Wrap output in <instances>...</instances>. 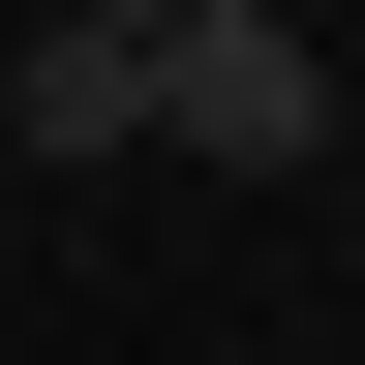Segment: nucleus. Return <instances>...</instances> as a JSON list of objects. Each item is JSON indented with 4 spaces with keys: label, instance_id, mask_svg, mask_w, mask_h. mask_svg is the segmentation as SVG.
Wrapping results in <instances>:
<instances>
[{
    "label": "nucleus",
    "instance_id": "obj_1",
    "mask_svg": "<svg viewBox=\"0 0 365 365\" xmlns=\"http://www.w3.org/2000/svg\"><path fill=\"white\" fill-rule=\"evenodd\" d=\"M153 153H213V182H304V153H335V61H304L274 0H153Z\"/></svg>",
    "mask_w": 365,
    "mask_h": 365
},
{
    "label": "nucleus",
    "instance_id": "obj_2",
    "mask_svg": "<svg viewBox=\"0 0 365 365\" xmlns=\"http://www.w3.org/2000/svg\"><path fill=\"white\" fill-rule=\"evenodd\" d=\"M153 153V0H31L0 31V182H122Z\"/></svg>",
    "mask_w": 365,
    "mask_h": 365
}]
</instances>
